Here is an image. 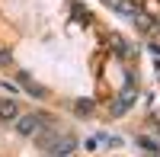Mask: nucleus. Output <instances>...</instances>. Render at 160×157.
<instances>
[{
    "label": "nucleus",
    "instance_id": "obj_1",
    "mask_svg": "<svg viewBox=\"0 0 160 157\" xmlns=\"http://www.w3.org/2000/svg\"><path fill=\"white\" fill-rule=\"evenodd\" d=\"M42 115H38V112H29V115H19V119H16V132L19 135H26V138H32L35 132H38V128H42Z\"/></svg>",
    "mask_w": 160,
    "mask_h": 157
},
{
    "label": "nucleus",
    "instance_id": "obj_2",
    "mask_svg": "<svg viewBox=\"0 0 160 157\" xmlns=\"http://www.w3.org/2000/svg\"><path fill=\"white\" fill-rule=\"evenodd\" d=\"M58 138H61L58 128H45V132H35V144H38V151L51 154V151H55V144H58Z\"/></svg>",
    "mask_w": 160,
    "mask_h": 157
},
{
    "label": "nucleus",
    "instance_id": "obj_3",
    "mask_svg": "<svg viewBox=\"0 0 160 157\" xmlns=\"http://www.w3.org/2000/svg\"><path fill=\"white\" fill-rule=\"evenodd\" d=\"M19 103L16 99H0V122H16L19 119Z\"/></svg>",
    "mask_w": 160,
    "mask_h": 157
},
{
    "label": "nucleus",
    "instance_id": "obj_4",
    "mask_svg": "<svg viewBox=\"0 0 160 157\" xmlns=\"http://www.w3.org/2000/svg\"><path fill=\"white\" fill-rule=\"evenodd\" d=\"M109 45H112V51H115L118 58H128V55H131V51H128V42H125V38H118V35L109 38Z\"/></svg>",
    "mask_w": 160,
    "mask_h": 157
},
{
    "label": "nucleus",
    "instance_id": "obj_5",
    "mask_svg": "<svg viewBox=\"0 0 160 157\" xmlns=\"http://www.w3.org/2000/svg\"><path fill=\"white\" fill-rule=\"evenodd\" d=\"M138 144H141V148H148V151H154V154L160 151V144H157L154 138H148V135H141V138H138Z\"/></svg>",
    "mask_w": 160,
    "mask_h": 157
},
{
    "label": "nucleus",
    "instance_id": "obj_6",
    "mask_svg": "<svg viewBox=\"0 0 160 157\" xmlns=\"http://www.w3.org/2000/svg\"><path fill=\"white\" fill-rule=\"evenodd\" d=\"M135 23H138V29H141V32H151V26H154L148 16H138V13H135Z\"/></svg>",
    "mask_w": 160,
    "mask_h": 157
},
{
    "label": "nucleus",
    "instance_id": "obj_7",
    "mask_svg": "<svg viewBox=\"0 0 160 157\" xmlns=\"http://www.w3.org/2000/svg\"><path fill=\"white\" fill-rule=\"evenodd\" d=\"M77 112H80V115H90V112H93V103H90V99H77Z\"/></svg>",
    "mask_w": 160,
    "mask_h": 157
},
{
    "label": "nucleus",
    "instance_id": "obj_8",
    "mask_svg": "<svg viewBox=\"0 0 160 157\" xmlns=\"http://www.w3.org/2000/svg\"><path fill=\"white\" fill-rule=\"evenodd\" d=\"M13 64V55H10V48H0V68H10Z\"/></svg>",
    "mask_w": 160,
    "mask_h": 157
},
{
    "label": "nucleus",
    "instance_id": "obj_9",
    "mask_svg": "<svg viewBox=\"0 0 160 157\" xmlns=\"http://www.w3.org/2000/svg\"><path fill=\"white\" fill-rule=\"evenodd\" d=\"M125 109H128V106H125V103H122V99H115V106H112V115H122Z\"/></svg>",
    "mask_w": 160,
    "mask_h": 157
},
{
    "label": "nucleus",
    "instance_id": "obj_10",
    "mask_svg": "<svg viewBox=\"0 0 160 157\" xmlns=\"http://www.w3.org/2000/svg\"><path fill=\"white\" fill-rule=\"evenodd\" d=\"M154 157H160V151H157V154H154Z\"/></svg>",
    "mask_w": 160,
    "mask_h": 157
}]
</instances>
